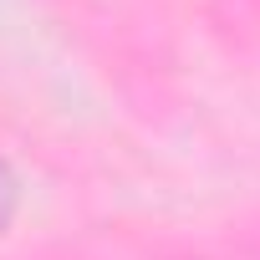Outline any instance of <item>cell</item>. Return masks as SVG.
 I'll return each mask as SVG.
<instances>
[{"label":"cell","instance_id":"6da1fadb","mask_svg":"<svg viewBox=\"0 0 260 260\" xmlns=\"http://www.w3.org/2000/svg\"><path fill=\"white\" fill-rule=\"evenodd\" d=\"M11 209H16V179H11L6 158H0V224L11 219Z\"/></svg>","mask_w":260,"mask_h":260}]
</instances>
